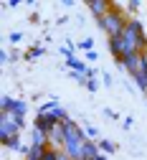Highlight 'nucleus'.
<instances>
[{
	"instance_id": "f257e3e1",
	"label": "nucleus",
	"mask_w": 147,
	"mask_h": 160,
	"mask_svg": "<svg viewBox=\"0 0 147 160\" xmlns=\"http://www.w3.org/2000/svg\"><path fill=\"white\" fill-rule=\"evenodd\" d=\"M122 43H124V51L127 53H142L145 51L147 36H145V28H142L140 18H130L127 21V28L122 31Z\"/></svg>"
},
{
	"instance_id": "f03ea898",
	"label": "nucleus",
	"mask_w": 147,
	"mask_h": 160,
	"mask_svg": "<svg viewBox=\"0 0 147 160\" xmlns=\"http://www.w3.org/2000/svg\"><path fill=\"white\" fill-rule=\"evenodd\" d=\"M127 21H130V18L124 15V10L119 5H112V10L104 15V18H99L96 23H99V28L107 33L109 38H117V36H122L124 28H127Z\"/></svg>"
},
{
	"instance_id": "7ed1b4c3",
	"label": "nucleus",
	"mask_w": 147,
	"mask_h": 160,
	"mask_svg": "<svg viewBox=\"0 0 147 160\" xmlns=\"http://www.w3.org/2000/svg\"><path fill=\"white\" fill-rule=\"evenodd\" d=\"M23 125H26V119L15 117L13 112H3V114H0V140H3V142H8L10 137L20 135Z\"/></svg>"
},
{
	"instance_id": "20e7f679",
	"label": "nucleus",
	"mask_w": 147,
	"mask_h": 160,
	"mask_svg": "<svg viewBox=\"0 0 147 160\" xmlns=\"http://www.w3.org/2000/svg\"><path fill=\"white\" fill-rule=\"evenodd\" d=\"M119 66H124L132 76H137V74H145L147 71V66H145V58H142V53H127L122 58V64Z\"/></svg>"
},
{
	"instance_id": "39448f33",
	"label": "nucleus",
	"mask_w": 147,
	"mask_h": 160,
	"mask_svg": "<svg viewBox=\"0 0 147 160\" xmlns=\"http://www.w3.org/2000/svg\"><path fill=\"white\" fill-rule=\"evenodd\" d=\"M86 8L91 10V15L99 21V18H104V15L112 10V3H109V0H89V3H86Z\"/></svg>"
},
{
	"instance_id": "423d86ee",
	"label": "nucleus",
	"mask_w": 147,
	"mask_h": 160,
	"mask_svg": "<svg viewBox=\"0 0 147 160\" xmlns=\"http://www.w3.org/2000/svg\"><path fill=\"white\" fill-rule=\"evenodd\" d=\"M56 125H58V122H53L51 114H36V119H33V127L41 130V132H46V135H51V130H53Z\"/></svg>"
},
{
	"instance_id": "0eeeda50",
	"label": "nucleus",
	"mask_w": 147,
	"mask_h": 160,
	"mask_svg": "<svg viewBox=\"0 0 147 160\" xmlns=\"http://www.w3.org/2000/svg\"><path fill=\"white\" fill-rule=\"evenodd\" d=\"M109 51H112V56H114V64L119 66V64H122V58L127 56V51H124V43H122V36L109 38Z\"/></svg>"
},
{
	"instance_id": "6e6552de",
	"label": "nucleus",
	"mask_w": 147,
	"mask_h": 160,
	"mask_svg": "<svg viewBox=\"0 0 147 160\" xmlns=\"http://www.w3.org/2000/svg\"><path fill=\"white\" fill-rule=\"evenodd\" d=\"M48 145L51 148H64V125H56L53 130H51V135H48Z\"/></svg>"
},
{
	"instance_id": "1a4fd4ad",
	"label": "nucleus",
	"mask_w": 147,
	"mask_h": 160,
	"mask_svg": "<svg viewBox=\"0 0 147 160\" xmlns=\"http://www.w3.org/2000/svg\"><path fill=\"white\" fill-rule=\"evenodd\" d=\"M66 66H69V71H76V74H81V76H86V74H89V69H91V66L84 64L81 58H76V56L66 58Z\"/></svg>"
},
{
	"instance_id": "9d476101",
	"label": "nucleus",
	"mask_w": 147,
	"mask_h": 160,
	"mask_svg": "<svg viewBox=\"0 0 147 160\" xmlns=\"http://www.w3.org/2000/svg\"><path fill=\"white\" fill-rule=\"evenodd\" d=\"M96 155H101V152H99V142H94V140H86V142H84L81 160H94Z\"/></svg>"
},
{
	"instance_id": "9b49d317",
	"label": "nucleus",
	"mask_w": 147,
	"mask_h": 160,
	"mask_svg": "<svg viewBox=\"0 0 147 160\" xmlns=\"http://www.w3.org/2000/svg\"><path fill=\"white\" fill-rule=\"evenodd\" d=\"M8 112H13V114H15V117H20V119H26L28 104L23 102V99H13V102H10V107H8Z\"/></svg>"
},
{
	"instance_id": "f8f14e48",
	"label": "nucleus",
	"mask_w": 147,
	"mask_h": 160,
	"mask_svg": "<svg viewBox=\"0 0 147 160\" xmlns=\"http://www.w3.org/2000/svg\"><path fill=\"white\" fill-rule=\"evenodd\" d=\"M46 150H48V145H31V150L26 152V158H23V160H43Z\"/></svg>"
},
{
	"instance_id": "ddd939ff",
	"label": "nucleus",
	"mask_w": 147,
	"mask_h": 160,
	"mask_svg": "<svg viewBox=\"0 0 147 160\" xmlns=\"http://www.w3.org/2000/svg\"><path fill=\"white\" fill-rule=\"evenodd\" d=\"M31 145H48V135L33 127V132H31ZM48 148H51V145H48Z\"/></svg>"
},
{
	"instance_id": "4468645a",
	"label": "nucleus",
	"mask_w": 147,
	"mask_h": 160,
	"mask_svg": "<svg viewBox=\"0 0 147 160\" xmlns=\"http://www.w3.org/2000/svg\"><path fill=\"white\" fill-rule=\"evenodd\" d=\"M99 152L112 155V152H117V145L112 142V140H99Z\"/></svg>"
},
{
	"instance_id": "2eb2a0df",
	"label": "nucleus",
	"mask_w": 147,
	"mask_h": 160,
	"mask_svg": "<svg viewBox=\"0 0 147 160\" xmlns=\"http://www.w3.org/2000/svg\"><path fill=\"white\" fill-rule=\"evenodd\" d=\"M43 53H46V51H43V46H33V48H28V51H26V58H28V61H33V58H41Z\"/></svg>"
},
{
	"instance_id": "dca6fc26",
	"label": "nucleus",
	"mask_w": 147,
	"mask_h": 160,
	"mask_svg": "<svg viewBox=\"0 0 147 160\" xmlns=\"http://www.w3.org/2000/svg\"><path fill=\"white\" fill-rule=\"evenodd\" d=\"M132 79H135V84L140 87V92L147 94V71H145V74H137V76H132Z\"/></svg>"
},
{
	"instance_id": "f3484780",
	"label": "nucleus",
	"mask_w": 147,
	"mask_h": 160,
	"mask_svg": "<svg viewBox=\"0 0 147 160\" xmlns=\"http://www.w3.org/2000/svg\"><path fill=\"white\" fill-rule=\"evenodd\" d=\"M79 51H94V41H91V38H84V41H79Z\"/></svg>"
},
{
	"instance_id": "a211bd4d",
	"label": "nucleus",
	"mask_w": 147,
	"mask_h": 160,
	"mask_svg": "<svg viewBox=\"0 0 147 160\" xmlns=\"http://www.w3.org/2000/svg\"><path fill=\"white\" fill-rule=\"evenodd\" d=\"M43 160H61V152H58L56 148H48L46 155H43Z\"/></svg>"
},
{
	"instance_id": "6ab92c4d",
	"label": "nucleus",
	"mask_w": 147,
	"mask_h": 160,
	"mask_svg": "<svg viewBox=\"0 0 147 160\" xmlns=\"http://www.w3.org/2000/svg\"><path fill=\"white\" fill-rule=\"evenodd\" d=\"M84 132H86V137H89V140H94V142H99V130H96V127H91V125H89V127L84 130Z\"/></svg>"
},
{
	"instance_id": "aec40b11",
	"label": "nucleus",
	"mask_w": 147,
	"mask_h": 160,
	"mask_svg": "<svg viewBox=\"0 0 147 160\" xmlns=\"http://www.w3.org/2000/svg\"><path fill=\"white\" fill-rule=\"evenodd\" d=\"M86 89L89 92H99V82L96 79H86Z\"/></svg>"
},
{
	"instance_id": "412c9836",
	"label": "nucleus",
	"mask_w": 147,
	"mask_h": 160,
	"mask_svg": "<svg viewBox=\"0 0 147 160\" xmlns=\"http://www.w3.org/2000/svg\"><path fill=\"white\" fill-rule=\"evenodd\" d=\"M10 41L13 43H20V41H23V33H20V31L18 33H10Z\"/></svg>"
},
{
	"instance_id": "4be33fe9",
	"label": "nucleus",
	"mask_w": 147,
	"mask_h": 160,
	"mask_svg": "<svg viewBox=\"0 0 147 160\" xmlns=\"http://www.w3.org/2000/svg\"><path fill=\"white\" fill-rule=\"evenodd\" d=\"M96 58H99L96 51H89V53H86V61H96Z\"/></svg>"
},
{
	"instance_id": "5701e85b",
	"label": "nucleus",
	"mask_w": 147,
	"mask_h": 160,
	"mask_svg": "<svg viewBox=\"0 0 147 160\" xmlns=\"http://www.w3.org/2000/svg\"><path fill=\"white\" fill-rule=\"evenodd\" d=\"M104 114H107L109 119H119V114H117V112H112V109H104Z\"/></svg>"
},
{
	"instance_id": "b1692460",
	"label": "nucleus",
	"mask_w": 147,
	"mask_h": 160,
	"mask_svg": "<svg viewBox=\"0 0 147 160\" xmlns=\"http://www.w3.org/2000/svg\"><path fill=\"white\" fill-rule=\"evenodd\" d=\"M94 160H109V158H107V155H104V152H101V155H96Z\"/></svg>"
},
{
	"instance_id": "393cba45",
	"label": "nucleus",
	"mask_w": 147,
	"mask_h": 160,
	"mask_svg": "<svg viewBox=\"0 0 147 160\" xmlns=\"http://www.w3.org/2000/svg\"><path fill=\"white\" fill-rule=\"evenodd\" d=\"M142 58H145V66H147V46H145V51H142Z\"/></svg>"
},
{
	"instance_id": "a878e982",
	"label": "nucleus",
	"mask_w": 147,
	"mask_h": 160,
	"mask_svg": "<svg viewBox=\"0 0 147 160\" xmlns=\"http://www.w3.org/2000/svg\"><path fill=\"white\" fill-rule=\"evenodd\" d=\"M61 160H71V158H69V155H66L64 150H61Z\"/></svg>"
}]
</instances>
